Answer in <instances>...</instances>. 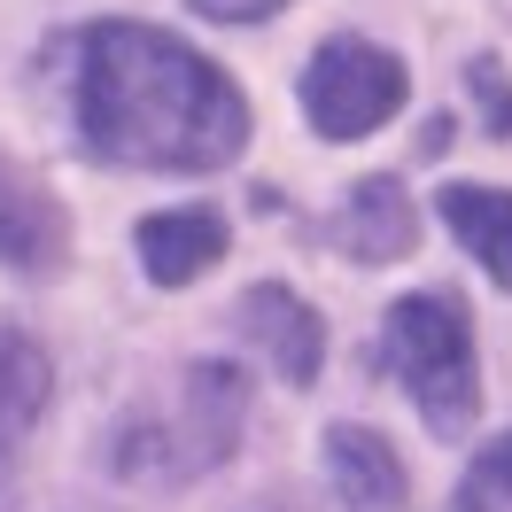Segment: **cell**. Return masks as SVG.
Returning <instances> with one entry per match:
<instances>
[{
    "label": "cell",
    "instance_id": "obj_4",
    "mask_svg": "<svg viewBox=\"0 0 512 512\" xmlns=\"http://www.w3.org/2000/svg\"><path fill=\"white\" fill-rule=\"evenodd\" d=\"M412 94V78L404 63L373 47V39H326L311 70H303V117L319 140H365V132H381L396 109Z\"/></svg>",
    "mask_w": 512,
    "mask_h": 512
},
{
    "label": "cell",
    "instance_id": "obj_13",
    "mask_svg": "<svg viewBox=\"0 0 512 512\" xmlns=\"http://www.w3.org/2000/svg\"><path fill=\"white\" fill-rule=\"evenodd\" d=\"M466 86L481 94V117H489V140H512V86H505V63H497V55H481V63H466Z\"/></svg>",
    "mask_w": 512,
    "mask_h": 512
},
{
    "label": "cell",
    "instance_id": "obj_2",
    "mask_svg": "<svg viewBox=\"0 0 512 512\" xmlns=\"http://www.w3.org/2000/svg\"><path fill=\"white\" fill-rule=\"evenodd\" d=\"M388 365L404 373L419 419L435 435H466L481 412V381H474V334L466 311L450 295H404L388 303Z\"/></svg>",
    "mask_w": 512,
    "mask_h": 512
},
{
    "label": "cell",
    "instance_id": "obj_14",
    "mask_svg": "<svg viewBox=\"0 0 512 512\" xmlns=\"http://www.w3.org/2000/svg\"><path fill=\"white\" fill-rule=\"evenodd\" d=\"M202 16H218V24H264V16H280L288 0H194Z\"/></svg>",
    "mask_w": 512,
    "mask_h": 512
},
{
    "label": "cell",
    "instance_id": "obj_8",
    "mask_svg": "<svg viewBox=\"0 0 512 512\" xmlns=\"http://www.w3.org/2000/svg\"><path fill=\"white\" fill-rule=\"evenodd\" d=\"M225 256V218L218 210H156L140 218V264L156 288H187Z\"/></svg>",
    "mask_w": 512,
    "mask_h": 512
},
{
    "label": "cell",
    "instance_id": "obj_12",
    "mask_svg": "<svg viewBox=\"0 0 512 512\" xmlns=\"http://www.w3.org/2000/svg\"><path fill=\"white\" fill-rule=\"evenodd\" d=\"M458 512H512V435H497V443L466 466V481H458Z\"/></svg>",
    "mask_w": 512,
    "mask_h": 512
},
{
    "label": "cell",
    "instance_id": "obj_7",
    "mask_svg": "<svg viewBox=\"0 0 512 512\" xmlns=\"http://www.w3.org/2000/svg\"><path fill=\"white\" fill-rule=\"evenodd\" d=\"M326 481H334V497L357 512H396L404 505V458L388 435L373 427H326Z\"/></svg>",
    "mask_w": 512,
    "mask_h": 512
},
{
    "label": "cell",
    "instance_id": "obj_3",
    "mask_svg": "<svg viewBox=\"0 0 512 512\" xmlns=\"http://www.w3.org/2000/svg\"><path fill=\"white\" fill-rule=\"evenodd\" d=\"M241 412H249V388L233 365H194L187 388H179V412L163 419L156 435L148 427H125L117 443V466L140 481H187L202 466L233 458V435H241Z\"/></svg>",
    "mask_w": 512,
    "mask_h": 512
},
{
    "label": "cell",
    "instance_id": "obj_5",
    "mask_svg": "<svg viewBox=\"0 0 512 512\" xmlns=\"http://www.w3.org/2000/svg\"><path fill=\"white\" fill-rule=\"evenodd\" d=\"M241 334H249L256 350L272 357V373H280L288 388H311V381H319L326 326H319V311H311L295 288H280V280H256V288L241 295Z\"/></svg>",
    "mask_w": 512,
    "mask_h": 512
},
{
    "label": "cell",
    "instance_id": "obj_1",
    "mask_svg": "<svg viewBox=\"0 0 512 512\" xmlns=\"http://www.w3.org/2000/svg\"><path fill=\"white\" fill-rule=\"evenodd\" d=\"M78 140L125 171H218L249 148V101L187 39L109 16L78 39Z\"/></svg>",
    "mask_w": 512,
    "mask_h": 512
},
{
    "label": "cell",
    "instance_id": "obj_9",
    "mask_svg": "<svg viewBox=\"0 0 512 512\" xmlns=\"http://www.w3.org/2000/svg\"><path fill=\"white\" fill-rule=\"evenodd\" d=\"M47 396H55V365H47V350H39L24 326L0 319V466H8L16 443L39 427Z\"/></svg>",
    "mask_w": 512,
    "mask_h": 512
},
{
    "label": "cell",
    "instance_id": "obj_6",
    "mask_svg": "<svg viewBox=\"0 0 512 512\" xmlns=\"http://www.w3.org/2000/svg\"><path fill=\"white\" fill-rule=\"evenodd\" d=\"M63 256H70L63 202L16 171H0V264L8 272H63Z\"/></svg>",
    "mask_w": 512,
    "mask_h": 512
},
{
    "label": "cell",
    "instance_id": "obj_10",
    "mask_svg": "<svg viewBox=\"0 0 512 512\" xmlns=\"http://www.w3.org/2000/svg\"><path fill=\"white\" fill-rule=\"evenodd\" d=\"M342 241H350L357 264H396V256H412L419 210H412V194H404V179H365V187H350Z\"/></svg>",
    "mask_w": 512,
    "mask_h": 512
},
{
    "label": "cell",
    "instance_id": "obj_11",
    "mask_svg": "<svg viewBox=\"0 0 512 512\" xmlns=\"http://www.w3.org/2000/svg\"><path fill=\"white\" fill-rule=\"evenodd\" d=\"M435 202H443V225L481 256V272L497 288H512V194L505 187H443Z\"/></svg>",
    "mask_w": 512,
    "mask_h": 512
}]
</instances>
